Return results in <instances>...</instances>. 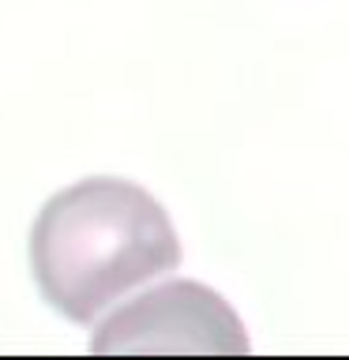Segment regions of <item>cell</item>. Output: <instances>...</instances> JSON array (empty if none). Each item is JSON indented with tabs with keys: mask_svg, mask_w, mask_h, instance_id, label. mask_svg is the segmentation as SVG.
Here are the masks:
<instances>
[{
	"mask_svg": "<svg viewBox=\"0 0 349 360\" xmlns=\"http://www.w3.org/2000/svg\"><path fill=\"white\" fill-rule=\"evenodd\" d=\"M165 207L132 180L90 176L56 191L30 229V270L64 319L90 323L128 289L180 266Z\"/></svg>",
	"mask_w": 349,
	"mask_h": 360,
	"instance_id": "obj_1",
	"label": "cell"
},
{
	"mask_svg": "<svg viewBox=\"0 0 349 360\" xmlns=\"http://www.w3.org/2000/svg\"><path fill=\"white\" fill-rule=\"evenodd\" d=\"M248 330L222 292L165 281L109 315L90 338L94 353H248Z\"/></svg>",
	"mask_w": 349,
	"mask_h": 360,
	"instance_id": "obj_2",
	"label": "cell"
}]
</instances>
